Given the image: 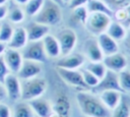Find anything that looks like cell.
I'll use <instances>...</instances> for the list:
<instances>
[{
  "instance_id": "6da1fadb",
  "label": "cell",
  "mask_w": 130,
  "mask_h": 117,
  "mask_svg": "<svg viewBox=\"0 0 130 117\" xmlns=\"http://www.w3.org/2000/svg\"><path fill=\"white\" fill-rule=\"evenodd\" d=\"M76 102L85 117H111V111L103 104L100 97L90 92L79 91L76 94Z\"/></svg>"
},
{
  "instance_id": "7a4b0ae2",
  "label": "cell",
  "mask_w": 130,
  "mask_h": 117,
  "mask_svg": "<svg viewBox=\"0 0 130 117\" xmlns=\"http://www.w3.org/2000/svg\"><path fill=\"white\" fill-rule=\"evenodd\" d=\"M62 19V11L60 5L52 0H44L40 11L34 16V20L45 25H56Z\"/></svg>"
},
{
  "instance_id": "3957f363",
  "label": "cell",
  "mask_w": 130,
  "mask_h": 117,
  "mask_svg": "<svg viewBox=\"0 0 130 117\" xmlns=\"http://www.w3.org/2000/svg\"><path fill=\"white\" fill-rule=\"evenodd\" d=\"M47 89V80L40 75L21 80V101L28 102L30 100L43 97Z\"/></svg>"
},
{
  "instance_id": "277c9868",
  "label": "cell",
  "mask_w": 130,
  "mask_h": 117,
  "mask_svg": "<svg viewBox=\"0 0 130 117\" xmlns=\"http://www.w3.org/2000/svg\"><path fill=\"white\" fill-rule=\"evenodd\" d=\"M111 21L112 17L108 14L101 12H90L88 13L85 25L92 35L99 36L103 33H106Z\"/></svg>"
},
{
  "instance_id": "5b68a950",
  "label": "cell",
  "mask_w": 130,
  "mask_h": 117,
  "mask_svg": "<svg viewBox=\"0 0 130 117\" xmlns=\"http://www.w3.org/2000/svg\"><path fill=\"white\" fill-rule=\"evenodd\" d=\"M23 60H30L39 63H45L49 59L45 53L42 41L27 42V44L20 50Z\"/></svg>"
},
{
  "instance_id": "8992f818",
  "label": "cell",
  "mask_w": 130,
  "mask_h": 117,
  "mask_svg": "<svg viewBox=\"0 0 130 117\" xmlns=\"http://www.w3.org/2000/svg\"><path fill=\"white\" fill-rule=\"evenodd\" d=\"M56 71L59 77L68 85L78 89L79 91H86L88 87L83 81L81 71L78 69H63L56 68Z\"/></svg>"
},
{
  "instance_id": "52a82bcc",
  "label": "cell",
  "mask_w": 130,
  "mask_h": 117,
  "mask_svg": "<svg viewBox=\"0 0 130 117\" xmlns=\"http://www.w3.org/2000/svg\"><path fill=\"white\" fill-rule=\"evenodd\" d=\"M56 38H57L59 45H60L61 56L67 55L74 50L76 42H77V36L73 30L63 28L62 31H60L57 34Z\"/></svg>"
},
{
  "instance_id": "ba28073f",
  "label": "cell",
  "mask_w": 130,
  "mask_h": 117,
  "mask_svg": "<svg viewBox=\"0 0 130 117\" xmlns=\"http://www.w3.org/2000/svg\"><path fill=\"white\" fill-rule=\"evenodd\" d=\"M7 98L12 101L21 100V80L14 73H8L3 81Z\"/></svg>"
},
{
  "instance_id": "9c48e42d",
  "label": "cell",
  "mask_w": 130,
  "mask_h": 117,
  "mask_svg": "<svg viewBox=\"0 0 130 117\" xmlns=\"http://www.w3.org/2000/svg\"><path fill=\"white\" fill-rule=\"evenodd\" d=\"M85 58L80 53H69L67 55H62L56 62V68L63 69H79L84 63Z\"/></svg>"
},
{
  "instance_id": "30bf717a",
  "label": "cell",
  "mask_w": 130,
  "mask_h": 117,
  "mask_svg": "<svg viewBox=\"0 0 130 117\" xmlns=\"http://www.w3.org/2000/svg\"><path fill=\"white\" fill-rule=\"evenodd\" d=\"M102 61L104 65L106 66L107 70H111L117 73L126 69L128 65L127 57L120 52H117V53H114L108 56H104Z\"/></svg>"
},
{
  "instance_id": "8fae6325",
  "label": "cell",
  "mask_w": 130,
  "mask_h": 117,
  "mask_svg": "<svg viewBox=\"0 0 130 117\" xmlns=\"http://www.w3.org/2000/svg\"><path fill=\"white\" fill-rule=\"evenodd\" d=\"M2 57L4 59V62L9 70V72L16 74L23 62V58H22L20 51L7 47L6 50L4 51Z\"/></svg>"
},
{
  "instance_id": "7c38bea8",
  "label": "cell",
  "mask_w": 130,
  "mask_h": 117,
  "mask_svg": "<svg viewBox=\"0 0 130 117\" xmlns=\"http://www.w3.org/2000/svg\"><path fill=\"white\" fill-rule=\"evenodd\" d=\"M82 52H83L82 55L84 56V58L90 62L102 61L104 58V54L98 44L96 39H92V38L87 39L83 43Z\"/></svg>"
},
{
  "instance_id": "4fadbf2b",
  "label": "cell",
  "mask_w": 130,
  "mask_h": 117,
  "mask_svg": "<svg viewBox=\"0 0 130 117\" xmlns=\"http://www.w3.org/2000/svg\"><path fill=\"white\" fill-rule=\"evenodd\" d=\"M42 71H43L42 63L30 61V60H23L16 75L20 80H24V79L39 76L42 73Z\"/></svg>"
},
{
  "instance_id": "5bb4252c",
  "label": "cell",
  "mask_w": 130,
  "mask_h": 117,
  "mask_svg": "<svg viewBox=\"0 0 130 117\" xmlns=\"http://www.w3.org/2000/svg\"><path fill=\"white\" fill-rule=\"evenodd\" d=\"M30 106L34 115L37 117H52L53 114V106L51 103L44 99L43 97L30 100L27 102Z\"/></svg>"
},
{
  "instance_id": "9a60e30c",
  "label": "cell",
  "mask_w": 130,
  "mask_h": 117,
  "mask_svg": "<svg viewBox=\"0 0 130 117\" xmlns=\"http://www.w3.org/2000/svg\"><path fill=\"white\" fill-rule=\"evenodd\" d=\"M94 89L99 93H101L103 91H109V90L121 92L119 81H118V73L111 71V70H107L106 74L104 75V77L102 79H100L98 85Z\"/></svg>"
},
{
  "instance_id": "2e32d148",
  "label": "cell",
  "mask_w": 130,
  "mask_h": 117,
  "mask_svg": "<svg viewBox=\"0 0 130 117\" xmlns=\"http://www.w3.org/2000/svg\"><path fill=\"white\" fill-rule=\"evenodd\" d=\"M26 35H27V40L28 42H36V41H42L43 38L49 34V26L45 25L43 23L37 22V21H31L29 22L26 27Z\"/></svg>"
},
{
  "instance_id": "e0dca14e",
  "label": "cell",
  "mask_w": 130,
  "mask_h": 117,
  "mask_svg": "<svg viewBox=\"0 0 130 117\" xmlns=\"http://www.w3.org/2000/svg\"><path fill=\"white\" fill-rule=\"evenodd\" d=\"M42 43H43L44 50H45V53L48 58L55 59V58H59L61 56L60 45L55 36L50 35V34L46 35L43 38Z\"/></svg>"
},
{
  "instance_id": "ac0fdd59",
  "label": "cell",
  "mask_w": 130,
  "mask_h": 117,
  "mask_svg": "<svg viewBox=\"0 0 130 117\" xmlns=\"http://www.w3.org/2000/svg\"><path fill=\"white\" fill-rule=\"evenodd\" d=\"M98 44L104 54V56H108L114 53L119 52V44L113 38H111L107 33H103L96 38Z\"/></svg>"
},
{
  "instance_id": "d6986e66",
  "label": "cell",
  "mask_w": 130,
  "mask_h": 117,
  "mask_svg": "<svg viewBox=\"0 0 130 117\" xmlns=\"http://www.w3.org/2000/svg\"><path fill=\"white\" fill-rule=\"evenodd\" d=\"M27 35L25 27L23 26H17L13 30V34L7 43V47L15 50H21L26 44H27Z\"/></svg>"
},
{
  "instance_id": "ffe728a7",
  "label": "cell",
  "mask_w": 130,
  "mask_h": 117,
  "mask_svg": "<svg viewBox=\"0 0 130 117\" xmlns=\"http://www.w3.org/2000/svg\"><path fill=\"white\" fill-rule=\"evenodd\" d=\"M99 97H100L101 101L103 102V104L110 111H112L121 102V99H122L123 95L119 91L109 90V91H103V92H101L100 95H99Z\"/></svg>"
},
{
  "instance_id": "44dd1931",
  "label": "cell",
  "mask_w": 130,
  "mask_h": 117,
  "mask_svg": "<svg viewBox=\"0 0 130 117\" xmlns=\"http://www.w3.org/2000/svg\"><path fill=\"white\" fill-rule=\"evenodd\" d=\"M70 104L64 94H59L53 106L52 117H69Z\"/></svg>"
},
{
  "instance_id": "7402d4cb",
  "label": "cell",
  "mask_w": 130,
  "mask_h": 117,
  "mask_svg": "<svg viewBox=\"0 0 130 117\" xmlns=\"http://www.w3.org/2000/svg\"><path fill=\"white\" fill-rule=\"evenodd\" d=\"M106 33L117 42L125 40V38L127 36L126 28L124 27V25L121 22H119L117 20L116 21H113V20L111 21V23L109 24Z\"/></svg>"
},
{
  "instance_id": "603a6c76",
  "label": "cell",
  "mask_w": 130,
  "mask_h": 117,
  "mask_svg": "<svg viewBox=\"0 0 130 117\" xmlns=\"http://www.w3.org/2000/svg\"><path fill=\"white\" fill-rule=\"evenodd\" d=\"M86 9L88 13L90 12H101L110 15L111 17L113 16L114 11L102 0H88L86 3Z\"/></svg>"
},
{
  "instance_id": "cb8c5ba5",
  "label": "cell",
  "mask_w": 130,
  "mask_h": 117,
  "mask_svg": "<svg viewBox=\"0 0 130 117\" xmlns=\"http://www.w3.org/2000/svg\"><path fill=\"white\" fill-rule=\"evenodd\" d=\"M34 116L35 115L30 106L25 101H21L17 103L14 106L11 115V117H34Z\"/></svg>"
},
{
  "instance_id": "d4e9b609",
  "label": "cell",
  "mask_w": 130,
  "mask_h": 117,
  "mask_svg": "<svg viewBox=\"0 0 130 117\" xmlns=\"http://www.w3.org/2000/svg\"><path fill=\"white\" fill-rule=\"evenodd\" d=\"M130 116V105L127 99L122 97L121 102L118 106L111 111V117H129Z\"/></svg>"
},
{
  "instance_id": "484cf974",
  "label": "cell",
  "mask_w": 130,
  "mask_h": 117,
  "mask_svg": "<svg viewBox=\"0 0 130 117\" xmlns=\"http://www.w3.org/2000/svg\"><path fill=\"white\" fill-rule=\"evenodd\" d=\"M24 15H25L24 10L21 9L18 6V4L17 5H12L7 10V18L12 23H19V22H21L24 19Z\"/></svg>"
},
{
  "instance_id": "4316f807",
  "label": "cell",
  "mask_w": 130,
  "mask_h": 117,
  "mask_svg": "<svg viewBox=\"0 0 130 117\" xmlns=\"http://www.w3.org/2000/svg\"><path fill=\"white\" fill-rule=\"evenodd\" d=\"M85 69L90 71L99 79H102L104 77V75L106 74V72H107V68L104 65L103 61H98V62H90V61H88V63L85 66Z\"/></svg>"
},
{
  "instance_id": "83f0119b",
  "label": "cell",
  "mask_w": 130,
  "mask_h": 117,
  "mask_svg": "<svg viewBox=\"0 0 130 117\" xmlns=\"http://www.w3.org/2000/svg\"><path fill=\"white\" fill-rule=\"evenodd\" d=\"M118 81L122 93H130V70L124 69L118 72Z\"/></svg>"
},
{
  "instance_id": "f1b7e54d",
  "label": "cell",
  "mask_w": 130,
  "mask_h": 117,
  "mask_svg": "<svg viewBox=\"0 0 130 117\" xmlns=\"http://www.w3.org/2000/svg\"><path fill=\"white\" fill-rule=\"evenodd\" d=\"M44 0H28L24 4V13L30 17H34L42 8Z\"/></svg>"
},
{
  "instance_id": "f546056e",
  "label": "cell",
  "mask_w": 130,
  "mask_h": 117,
  "mask_svg": "<svg viewBox=\"0 0 130 117\" xmlns=\"http://www.w3.org/2000/svg\"><path fill=\"white\" fill-rule=\"evenodd\" d=\"M13 30L14 28L10 22L3 21L2 23H0V42L5 43L7 45L13 34Z\"/></svg>"
},
{
  "instance_id": "4dcf8cb0",
  "label": "cell",
  "mask_w": 130,
  "mask_h": 117,
  "mask_svg": "<svg viewBox=\"0 0 130 117\" xmlns=\"http://www.w3.org/2000/svg\"><path fill=\"white\" fill-rule=\"evenodd\" d=\"M81 71V74H82V78H83V81H84V83L86 84V86L89 89V87H95L96 85H98V83H99V81H100V79L95 76V75H93L90 71H88L87 69H82V70H80Z\"/></svg>"
},
{
  "instance_id": "1f68e13d",
  "label": "cell",
  "mask_w": 130,
  "mask_h": 117,
  "mask_svg": "<svg viewBox=\"0 0 130 117\" xmlns=\"http://www.w3.org/2000/svg\"><path fill=\"white\" fill-rule=\"evenodd\" d=\"M73 17L75 18V20H77L78 22L85 24L87 16H88V11L86 9V6H79L76 8H73Z\"/></svg>"
},
{
  "instance_id": "d6a6232c",
  "label": "cell",
  "mask_w": 130,
  "mask_h": 117,
  "mask_svg": "<svg viewBox=\"0 0 130 117\" xmlns=\"http://www.w3.org/2000/svg\"><path fill=\"white\" fill-rule=\"evenodd\" d=\"M115 16L117 18V21L119 22H124V23H129L130 22V4L124 8L116 10Z\"/></svg>"
},
{
  "instance_id": "836d02e7",
  "label": "cell",
  "mask_w": 130,
  "mask_h": 117,
  "mask_svg": "<svg viewBox=\"0 0 130 117\" xmlns=\"http://www.w3.org/2000/svg\"><path fill=\"white\" fill-rule=\"evenodd\" d=\"M104 1L113 11L124 8L130 4V0H102Z\"/></svg>"
},
{
  "instance_id": "e575fe53",
  "label": "cell",
  "mask_w": 130,
  "mask_h": 117,
  "mask_svg": "<svg viewBox=\"0 0 130 117\" xmlns=\"http://www.w3.org/2000/svg\"><path fill=\"white\" fill-rule=\"evenodd\" d=\"M8 73H10V72H9L5 62H4V59L2 56H0V82L1 83H3L5 77L7 76Z\"/></svg>"
},
{
  "instance_id": "d590c367",
  "label": "cell",
  "mask_w": 130,
  "mask_h": 117,
  "mask_svg": "<svg viewBox=\"0 0 130 117\" xmlns=\"http://www.w3.org/2000/svg\"><path fill=\"white\" fill-rule=\"evenodd\" d=\"M12 110L8 105L3 102H0V117H11Z\"/></svg>"
},
{
  "instance_id": "8d00e7d4",
  "label": "cell",
  "mask_w": 130,
  "mask_h": 117,
  "mask_svg": "<svg viewBox=\"0 0 130 117\" xmlns=\"http://www.w3.org/2000/svg\"><path fill=\"white\" fill-rule=\"evenodd\" d=\"M87 1L88 0H70L68 2V4H69V7L71 9H73V8H76V7H79V6L86 5Z\"/></svg>"
},
{
  "instance_id": "74e56055",
  "label": "cell",
  "mask_w": 130,
  "mask_h": 117,
  "mask_svg": "<svg viewBox=\"0 0 130 117\" xmlns=\"http://www.w3.org/2000/svg\"><path fill=\"white\" fill-rule=\"evenodd\" d=\"M7 10H8V7L5 4L0 5V20L4 19L7 16Z\"/></svg>"
},
{
  "instance_id": "f35d334b",
  "label": "cell",
  "mask_w": 130,
  "mask_h": 117,
  "mask_svg": "<svg viewBox=\"0 0 130 117\" xmlns=\"http://www.w3.org/2000/svg\"><path fill=\"white\" fill-rule=\"evenodd\" d=\"M7 98L6 96V92H5V89L3 86V83L0 82V102H4V100Z\"/></svg>"
},
{
  "instance_id": "ab89813d",
  "label": "cell",
  "mask_w": 130,
  "mask_h": 117,
  "mask_svg": "<svg viewBox=\"0 0 130 117\" xmlns=\"http://www.w3.org/2000/svg\"><path fill=\"white\" fill-rule=\"evenodd\" d=\"M126 42H125V49L127 51V53L130 55V37L129 38H125Z\"/></svg>"
},
{
  "instance_id": "60d3db41",
  "label": "cell",
  "mask_w": 130,
  "mask_h": 117,
  "mask_svg": "<svg viewBox=\"0 0 130 117\" xmlns=\"http://www.w3.org/2000/svg\"><path fill=\"white\" fill-rule=\"evenodd\" d=\"M6 48H7V45H6L5 43L0 42V56H2V55H3L4 51L6 50Z\"/></svg>"
},
{
  "instance_id": "b9f144b4",
  "label": "cell",
  "mask_w": 130,
  "mask_h": 117,
  "mask_svg": "<svg viewBox=\"0 0 130 117\" xmlns=\"http://www.w3.org/2000/svg\"><path fill=\"white\" fill-rule=\"evenodd\" d=\"M14 1H15V3L18 4V5H24L28 0H14Z\"/></svg>"
},
{
  "instance_id": "7bdbcfd3",
  "label": "cell",
  "mask_w": 130,
  "mask_h": 117,
  "mask_svg": "<svg viewBox=\"0 0 130 117\" xmlns=\"http://www.w3.org/2000/svg\"><path fill=\"white\" fill-rule=\"evenodd\" d=\"M52 1H53V2H55V3H57L58 5H63V4H64L62 0H52Z\"/></svg>"
},
{
  "instance_id": "ee69618b",
  "label": "cell",
  "mask_w": 130,
  "mask_h": 117,
  "mask_svg": "<svg viewBox=\"0 0 130 117\" xmlns=\"http://www.w3.org/2000/svg\"><path fill=\"white\" fill-rule=\"evenodd\" d=\"M7 2V0H0V5H4Z\"/></svg>"
},
{
  "instance_id": "f6af8a7d",
  "label": "cell",
  "mask_w": 130,
  "mask_h": 117,
  "mask_svg": "<svg viewBox=\"0 0 130 117\" xmlns=\"http://www.w3.org/2000/svg\"><path fill=\"white\" fill-rule=\"evenodd\" d=\"M62 1H63V3L65 4V3H68V2L70 1V0H62Z\"/></svg>"
},
{
  "instance_id": "bcb514c9",
  "label": "cell",
  "mask_w": 130,
  "mask_h": 117,
  "mask_svg": "<svg viewBox=\"0 0 130 117\" xmlns=\"http://www.w3.org/2000/svg\"><path fill=\"white\" fill-rule=\"evenodd\" d=\"M128 27H129V28H130V22H129V23H128Z\"/></svg>"
},
{
  "instance_id": "7dc6e473",
  "label": "cell",
  "mask_w": 130,
  "mask_h": 117,
  "mask_svg": "<svg viewBox=\"0 0 130 117\" xmlns=\"http://www.w3.org/2000/svg\"><path fill=\"white\" fill-rule=\"evenodd\" d=\"M129 117H130V116H129Z\"/></svg>"
}]
</instances>
